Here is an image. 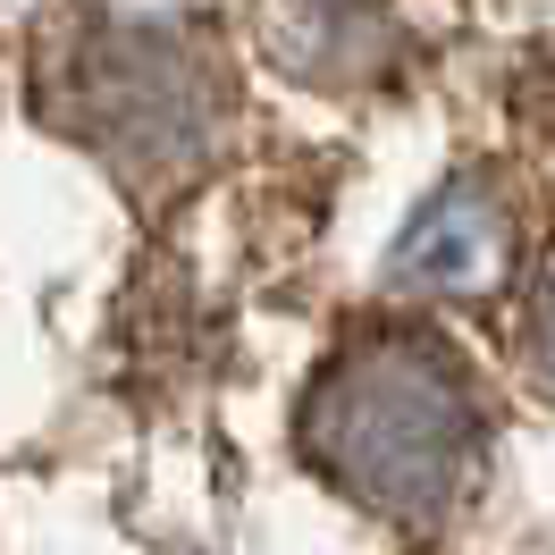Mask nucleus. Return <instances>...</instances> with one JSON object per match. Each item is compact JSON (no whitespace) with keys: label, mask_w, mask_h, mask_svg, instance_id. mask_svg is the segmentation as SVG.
I'll return each mask as SVG.
<instances>
[{"label":"nucleus","mask_w":555,"mask_h":555,"mask_svg":"<svg viewBox=\"0 0 555 555\" xmlns=\"http://www.w3.org/2000/svg\"><path fill=\"white\" fill-rule=\"evenodd\" d=\"M463 396L429 353H371L320 413V463H337L371 505H438L463 480Z\"/></svg>","instance_id":"f257e3e1"},{"label":"nucleus","mask_w":555,"mask_h":555,"mask_svg":"<svg viewBox=\"0 0 555 555\" xmlns=\"http://www.w3.org/2000/svg\"><path fill=\"white\" fill-rule=\"evenodd\" d=\"M505 261V219L488 210L480 185H454L413 219L404 236V278H429V286H480Z\"/></svg>","instance_id":"f03ea898"},{"label":"nucleus","mask_w":555,"mask_h":555,"mask_svg":"<svg viewBox=\"0 0 555 555\" xmlns=\"http://www.w3.org/2000/svg\"><path fill=\"white\" fill-rule=\"evenodd\" d=\"M539 346H547V362H555V286H547V312H539Z\"/></svg>","instance_id":"7ed1b4c3"}]
</instances>
